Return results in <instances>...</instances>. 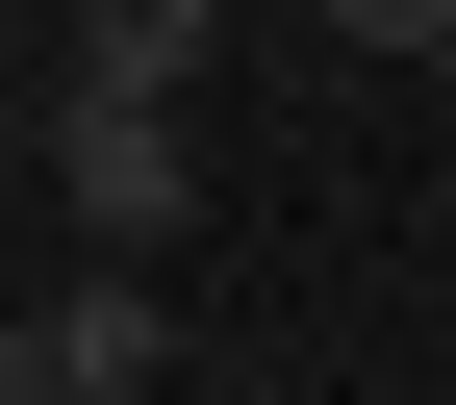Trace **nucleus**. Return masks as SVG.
<instances>
[{
  "label": "nucleus",
  "mask_w": 456,
  "mask_h": 405,
  "mask_svg": "<svg viewBox=\"0 0 456 405\" xmlns=\"http://www.w3.org/2000/svg\"><path fill=\"white\" fill-rule=\"evenodd\" d=\"M203 51H228V0H77L51 77H102V101H203Z\"/></svg>",
  "instance_id": "obj_3"
},
{
  "label": "nucleus",
  "mask_w": 456,
  "mask_h": 405,
  "mask_svg": "<svg viewBox=\"0 0 456 405\" xmlns=\"http://www.w3.org/2000/svg\"><path fill=\"white\" fill-rule=\"evenodd\" d=\"M0 329H26V380H51V405H152V380H178L152 254H51V304H0Z\"/></svg>",
  "instance_id": "obj_2"
},
{
  "label": "nucleus",
  "mask_w": 456,
  "mask_h": 405,
  "mask_svg": "<svg viewBox=\"0 0 456 405\" xmlns=\"http://www.w3.org/2000/svg\"><path fill=\"white\" fill-rule=\"evenodd\" d=\"M0 178H26V127H0Z\"/></svg>",
  "instance_id": "obj_6"
},
{
  "label": "nucleus",
  "mask_w": 456,
  "mask_h": 405,
  "mask_svg": "<svg viewBox=\"0 0 456 405\" xmlns=\"http://www.w3.org/2000/svg\"><path fill=\"white\" fill-rule=\"evenodd\" d=\"M26 178H51V228H77V254H178V228H203V127H178V101H102V77H51Z\"/></svg>",
  "instance_id": "obj_1"
},
{
  "label": "nucleus",
  "mask_w": 456,
  "mask_h": 405,
  "mask_svg": "<svg viewBox=\"0 0 456 405\" xmlns=\"http://www.w3.org/2000/svg\"><path fill=\"white\" fill-rule=\"evenodd\" d=\"M305 26H330V51H380V77H406V51L456 26V0H305Z\"/></svg>",
  "instance_id": "obj_4"
},
{
  "label": "nucleus",
  "mask_w": 456,
  "mask_h": 405,
  "mask_svg": "<svg viewBox=\"0 0 456 405\" xmlns=\"http://www.w3.org/2000/svg\"><path fill=\"white\" fill-rule=\"evenodd\" d=\"M406 77H431V101H456V26H431V51H406Z\"/></svg>",
  "instance_id": "obj_5"
}]
</instances>
